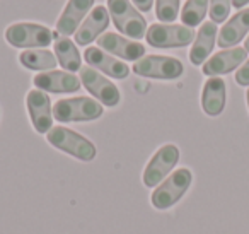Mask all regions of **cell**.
Instances as JSON below:
<instances>
[{
  "mask_svg": "<svg viewBox=\"0 0 249 234\" xmlns=\"http://www.w3.org/2000/svg\"><path fill=\"white\" fill-rule=\"evenodd\" d=\"M208 2L210 0H188L181 9V22L188 28L201 24L208 12Z\"/></svg>",
  "mask_w": 249,
  "mask_h": 234,
  "instance_id": "22",
  "label": "cell"
},
{
  "mask_svg": "<svg viewBox=\"0 0 249 234\" xmlns=\"http://www.w3.org/2000/svg\"><path fill=\"white\" fill-rule=\"evenodd\" d=\"M201 108L208 117H218L225 108V82L220 77H210L201 91Z\"/></svg>",
  "mask_w": 249,
  "mask_h": 234,
  "instance_id": "19",
  "label": "cell"
},
{
  "mask_svg": "<svg viewBox=\"0 0 249 234\" xmlns=\"http://www.w3.org/2000/svg\"><path fill=\"white\" fill-rule=\"evenodd\" d=\"M232 0H210V19L212 22L218 24L229 18Z\"/></svg>",
  "mask_w": 249,
  "mask_h": 234,
  "instance_id": "24",
  "label": "cell"
},
{
  "mask_svg": "<svg viewBox=\"0 0 249 234\" xmlns=\"http://www.w3.org/2000/svg\"><path fill=\"white\" fill-rule=\"evenodd\" d=\"M46 140L55 149L65 152V154H70L79 161H92L97 154L96 145L89 138L67 127H53L46 134Z\"/></svg>",
  "mask_w": 249,
  "mask_h": 234,
  "instance_id": "3",
  "label": "cell"
},
{
  "mask_svg": "<svg viewBox=\"0 0 249 234\" xmlns=\"http://www.w3.org/2000/svg\"><path fill=\"white\" fill-rule=\"evenodd\" d=\"M84 60L89 63V67L101 70L103 74H106L107 77H113V79H126L130 74V69L126 63L111 57L109 53L101 50L99 46H89V48H86Z\"/></svg>",
  "mask_w": 249,
  "mask_h": 234,
  "instance_id": "16",
  "label": "cell"
},
{
  "mask_svg": "<svg viewBox=\"0 0 249 234\" xmlns=\"http://www.w3.org/2000/svg\"><path fill=\"white\" fill-rule=\"evenodd\" d=\"M107 11L114 28L123 36L135 41L145 38L147 21L130 0H107Z\"/></svg>",
  "mask_w": 249,
  "mask_h": 234,
  "instance_id": "1",
  "label": "cell"
},
{
  "mask_svg": "<svg viewBox=\"0 0 249 234\" xmlns=\"http://www.w3.org/2000/svg\"><path fill=\"white\" fill-rule=\"evenodd\" d=\"M103 104L99 101L87 96L58 99L53 104V118L60 123L92 121L103 117Z\"/></svg>",
  "mask_w": 249,
  "mask_h": 234,
  "instance_id": "2",
  "label": "cell"
},
{
  "mask_svg": "<svg viewBox=\"0 0 249 234\" xmlns=\"http://www.w3.org/2000/svg\"><path fill=\"white\" fill-rule=\"evenodd\" d=\"M217 39V24L215 22H203L195 36L193 46L190 50V60L193 65H203L210 57Z\"/></svg>",
  "mask_w": 249,
  "mask_h": 234,
  "instance_id": "18",
  "label": "cell"
},
{
  "mask_svg": "<svg viewBox=\"0 0 249 234\" xmlns=\"http://www.w3.org/2000/svg\"><path fill=\"white\" fill-rule=\"evenodd\" d=\"M193 28L184 24H157L149 26L145 39L154 48H183L195 39Z\"/></svg>",
  "mask_w": 249,
  "mask_h": 234,
  "instance_id": "6",
  "label": "cell"
},
{
  "mask_svg": "<svg viewBox=\"0 0 249 234\" xmlns=\"http://www.w3.org/2000/svg\"><path fill=\"white\" fill-rule=\"evenodd\" d=\"M246 99H248V108H249V89H248V93H246Z\"/></svg>",
  "mask_w": 249,
  "mask_h": 234,
  "instance_id": "29",
  "label": "cell"
},
{
  "mask_svg": "<svg viewBox=\"0 0 249 234\" xmlns=\"http://www.w3.org/2000/svg\"><path fill=\"white\" fill-rule=\"evenodd\" d=\"M33 84L36 89L45 91V93L63 94V93H75L80 89V79L67 70H48V72H39L35 76Z\"/></svg>",
  "mask_w": 249,
  "mask_h": 234,
  "instance_id": "12",
  "label": "cell"
},
{
  "mask_svg": "<svg viewBox=\"0 0 249 234\" xmlns=\"http://www.w3.org/2000/svg\"><path fill=\"white\" fill-rule=\"evenodd\" d=\"M132 2H133V5L142 12H149L154 5V0H132Z\"/></svg>",
  "mask_w": 249,
  "mask_h": 234,
  "instance_id": "26",
  "label": "cell"
},
{
  "mask_svg": "<svg viewBox=\"0 0 249 234\" xmlns=\"http://www.w3.org/2000/svg\"><path fill=\"white\" fill-rule=\"evenodd\" d=\"M248 2L249 0H232V5H234L235 9H242Z\"/></svg>",
  "mask_w": 249,
  "mask_h": 234,
  "instance_id": "27",
  "label": "cell"
},
{
  "mask_svg": "<svg viewBox=\"0 0 249 234\" xmlns=\"http://www.w3.org/2000/svg\"><path fill=\"white\" fill-rule=\"evenodd\" d=\"M235 82L239 86H249V60L241 65V69L235 72Z\"/></svg>",
  "mask_w": 249,
  "mask_h": 234,
  "instance_id": "25",
  "label": "cell"
},
{
  "mask_svg": "<svg viewBox=\"0 0 249 234\" xmlns=\"http://www.w3.org/2000/svg\"><path fill=\"white\" fill-rule=\"evenodd\" d=\"M55 38L56 35L52 29L41 24H35V22H18V24L9 26L5 31V39L9 45L24 50L45 48L52 45Z\"/></svg>",
  "mask_w": 249,
  "mask_h": 234,
  "instance_id": "5",
  "label": "cell"
},
{
  "mask_svg": "<svg viewBox=\"0 0 249 234\" xmlns=\"http://www.w3.org/2000/svg\"><path fill=\"white\" fill-rule=\"evenodd\" d=\"M244 48H246V52H249V36L246 38V43H244Z\"/></svg>",
  "mask_w": 249,
  "mask_h": 234,
  "instance_id": "28",
  "label": "cell"
},
{
  "mask_svg": "<svg viewBox=\"0 0 249 234\" xmlns=\"http://www.w3.org/2000/svg\"><path fill=\"white\" fill-rule=\"evenodd\" d=\"M179 161V149L174 144H166L152 156L143 169V185L147 188H157L164 179L169 176V173L176 168Z\"/></svg>",
  "mask_w": 249,
  "mask_h": 234,
  "instance_id": "8",
  "label": "cell"
},
{
  "mask_svg": "<svg viewBox=\"0 0 249 234\" xmlns=\"http://www.w3.org/2000/svg\"><path fill=\"white\" fill-rule=\"evenodd\" d=\"M193 181V175L188 168H179L174 173H171L156 190H154L150 202L157 210H167L173 205H176L183 195L188 192Z\"/></svg>",
  "mask_w": 249,
  "mask_h": 234,
  "instance_id": "4",
  "label": "cell"
},
{
  "mask_svg": "<svg viewBox=\"0 0 249 234\" xmlns=\"http://www.w3.org/2000/svg\"><path fill=\"white\" fill-rule=\"evenodd\" d=\"M94 0H69L63 9L62 16L58 18L56 22V33L58 36H67L75 35L77 29L80 28L84 18L89 14V11H92Z\"/></svg>",
  "mask_w": 249,
  "mask_h": 234,
  "instance_id": "15",
  "label": "cell"
},
{
  "mask_svg": "<svg viewBox=\"0 0 249 234\" xmlns=\"http://www.w3.org/2000/svg\"><path fill=\"white\" fill-rule=\"evenodd\" d=\"M179 14V0H156V16L162 24L174 22Z\"/></svg>",
  "mask_w": 249,
  "mask_h": 234,
  "instance_id": "23",
  "label": "cell"
},
{
  "mask_svg": "<svg viewBox=\"0 0 249 234\" xmlns=\"http://www.w3.org/2000/svg\"><path fill=\"white\" fill-rule=\"evenodd\" d=\"M55 57L58 65H62L67 72H77L82 69V58L77 45L67 36H56L55 38Z\"/></svg>",
  "mask_w": 249,
  "mask_h": 234,
  "instance_id": "20",
  "label": "cell"
},
{
  "mask_svg": "<svg viewBox=\"0 0 249 234\" xmlns=\"http://www.w3.org/2000/svg\"><path fill=\"white\" fill-rule=\"evenodd\" d=\"M79 72H80V82H82V86L101 104H104L107 108H113L121 101L120 89L106 76H103V74L97 72L96 69H92L89 65L82 67Z\"/></svg>",
  "mask_w": 249,
  "mask_h": 234,
  "instance_id": "9",
  "label": "cell"
},
{
  "mask_svg": "<svg viewBox=\"0 0 249 234\" xmlns=\"http://www.w3.org/2000/svg\"><path fill=\"white\" fill-rule=\"evenodd\" d=\"M19 62L22 67L29 70H38V72H48V70H55V67L58 65L55 53L50 50H24L19 55Z\"/></svg>",
  "mask_w": 249,
  "mask_h": 234,
  "instance_id": "21",
  "label": "cell"
},
{
  "mask_svg": "<svg viewBox=\"0 0 249 234\" xmlns=\"http://www.w3.org/2000/svg\"><path fill=\"white\" fill-rule=\"evenodd\" d=\"M26 106L31 123L38 134H48L53 128V108L48 93L33 89L26 96Z\"/></svg>",
  "mask_w": 249,
  "mask_h": 234,
  "instance_id": "11",
  "label": "cell"
},
{
  "mask_svg": "<svg viewBox=\"0 0 249 234\" xmlns=\"http://www.w3.org/2000/svg\"><path fill=\"white\" fill-rule=\"evenodd\" d=\"M246 58H248L246 48L234 46V48L222 50V52L215 53L213 57H210V58L203 63L201 70H203V74L208 77L224 76V74H229L237 69V67H241L242 63L246 62Z\"/></svg>",
  "mask_w": 249,
  "mask_h": 234,
  "instance_id": "13",
  "label": "cell"
},
{
  "mask_svg": "<svg viewBox=\"0 0 249 234\" xmlns=\"http://www.w3.org/2000/svg\"><path fill=\"white\" fill-rule=\"evenodd\" d=\"M97 46L104 50L109 55H114L118 58L130 60V62H139L145 57V46L135 39L124 38L118 33H104L97 38Z\"/></svg>",
  "mask_w": 249,
  "mask_h": 234,
  "instance_id": "10",
  "label": "cell"
},
{
  "mask_svg": "<svg viewBox=\"0 0 249 234\" xmlns=\"http://www.w3.org/2000/svg\"><path fill=\"white\" fill-rule=\"evenodd\" d=\"M133 72L140 77L159 80H174L183 76L184 67L174 57L166 55H145L133 63Z\"/></svg>",
  "mask_w": 249,
  "mask_h": 234,
  "instance_id": "7",
  "label": "cell"
},
{
  "mask_svg": "<svg viewBox=\"0 0 249 234\" xmlns=\"http://www.w3.org/2000/svg\"><path fill=\"white\" fill-rule=\"evenodd\" d=\"M109 11L104 5H96L92 11L89 12L84 22L80 24V28L75 33V45L86 46L90 45L94 39H97L101 35H104V31L109 26Z\"/></svg>",
  "mask_w": 249,
  "mask_h": 234,
  "instance_id": "14",
  "label": "cell"
},
{
  "mask_svg": "<svg viewBox=\"0 0 249 234\" xmlns=\"http://www.w3.org/2000/svg\"><path fill=\"white\" fill-rule=\"evenodd\" d=\"M249 33V9H242L235 16H232L224 26H222L220 33H218V46L222 50L234 48L242 41L246 35Z\"/></svg>",
  "mask_w": 249,
  "mask_h": 234,
  "instance_id": "17",
  "label": "cell"
}]
</instances>
